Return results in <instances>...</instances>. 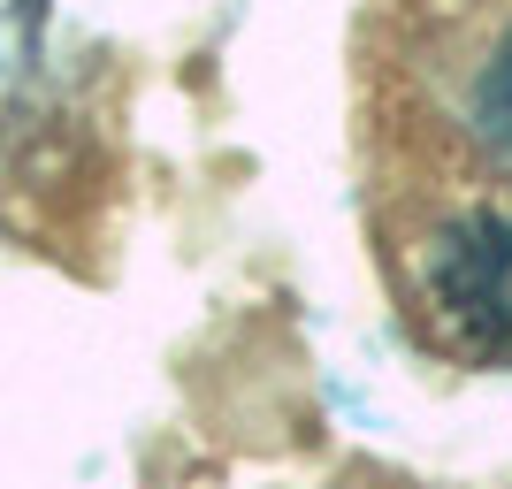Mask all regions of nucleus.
<instances>
[{
  "label": "nucleus",
  "instance_id": "nucleus-2",
  "mask_svg": "<svg viewBox=\"0 0 512 489\" xmlns=\"http://www.w3.org/2000/svg\"><path fill=\"white\" fill-rule=\"evenodd\" d=\"M459 123H467L474 153H490V161L512 169V16L474 46V77L459 92Z\"/></svg>",
  "mask_w": 512,
  "mask_h": 489
},
{
  "label": "nucleus",
  "instance_id": "nucleus-1",
  "mask_svg": "<svg viewBox=\"0 0 512 489\" xmlns=\"http://www.w3.org/2000/svg\"><path fill=\"white\" fill-rule=\"evenodd\" d=\"M428 314L451 321L459 352H497L512 337V222L497 214H467L428 245L421 268Z\"/></svg>",
  "mask_w": 512,
  "mask_h": 489
}]
</instances>
